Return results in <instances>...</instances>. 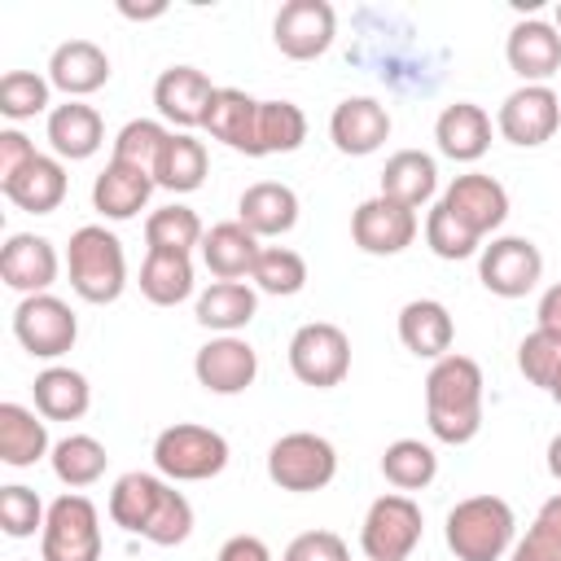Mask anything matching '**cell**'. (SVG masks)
<instances>
[{"label": "cell", "instance_id": "6da1fadb", "mask_svg": "<svg viewBox=\"0 0 561 561\" xmlns=\"http://www.w3.org/2000/svg\"><path fill=\"white\" fill-rule=\"evenodd\" d=\"M482 368L469 355H443L425 373V421L447 447H465L482 430Z\"/></svg>", "mask_w": 561, "mask_h": 561}, {"label": "cell", "instance_id": "7a4b0ae2", "mask_svg": "<svg viewBox=\"0 0 561 561\" xmlns=\"http://www.w3.org/2000/svg\"><path fill=\"white\" fill-rule=\"evenodd\" d=\"M66 272H70V289L92 302L105 307L127 289V254L123 241L105 228V224H83L70 232L66 245Z\"/></svg>", "mask_w": 561, "mask_h": 561}, {"label": "cell", "instance_id": "3957f363", "mask_svg": "<svg viewBox=\"0 0 561 561\" xmlns=\"http://www.w3.org/2000/svg\"><path fill=\"white\" fill-rule=\"evenodd\" d=\"M443 535L456 561H500L504 552H513L517 517L500 495H469L447 513Z\"/></svg>", "mask_w": 561, "mask_h": 561}, {"label": "cell", "instance_id": "277c9868", "mask_svg": "<svg viewBox=\"0 0 561 561\" xmlns=\"http://www.w3.org/2000/svg\"><path fill=\"white\" fill-rule=\"evenodd\" d=\"M153 465L167 482H206L228 465V438L210 425L175 421L153 438Z\"/></svg>", "mask_w": 561, "mask_h": 561}, {"label": "cell", "instance_id": "5b68a950", "mask_svg": "<svg viewBox=\"0 0 561 561\" xmlns=\"http://www.w3.org/2000/svg\"><path fill=\"white\" fill-rule=\"evenodd\" d=\"M267 478L280 491H294V495L324 491L337 478V451L324 434H311V430L280 434L267 447Z\"/></svg>", "mask_w": 561, "mask_h": 561}, {"label": "cell", "instance_id": "8992f818", "mask_svg": "<svg viewBox=\"0 0 561 561\" xmlns=\"http://www.w3.org/2000/svg\"><path fill=\"white\" fill-rule=\"evenodd\" d=\"M39 561H101V513L88 495L66 491L48 504Z\"/></svg>", "mask_w": 561, "mask_h": 561}, {"label": "cell", "instance_id": "52a82bcc", "mask_svg": "<svg viewBox=\"0 0 561 561\" xmlns=\"http://www.w3.org/2000/svg\"><path fill=\"white\" fill-rule=\"evenodd\" d=\"M421 530H425L421 504L403 491H390L368 504L359 526V548L368 561H408L412 548L421 543Z\"/></svg>", "mask_w": 561, "mask_h": 561}, {"label": "cell", "instance_id": "ba28073f", "mask_svg": "<svg viewBox=\"0 0 561 561\" xmlns=\"http://www.w3.org/2000/svg\"><path fill=\"white\" fill-rule=\"evenodd\" d=\"M289 373L302 386H316V390L342 386L346 373H351V337L329 320L302 324L289 337Z\"/></svg>", "mask_w": 561, "mask_h": 561}, {"label": "cell", "instance_id": "9c48e42d", "mask_svg": "<svg viewBox=\"0 0 561 561\" xmlns=\"http://www.w3.org/2000/svg\"><path fill=\"white\" fill-rule=\"evenodd\" d=\"M13 337L35 359H61L79 337V320L57 294H31L13 307Z\"/></svg>", "mask_w": 561, "mask_h": 561}, {"label": "cell", "instance_id": "30bf717a", "mask_svg": "<svg viewBox=\"0 0 561 561\" xmlns=\"http://www.w3.org/2000/svg\"><path fill=\"white\" fill-rule=\"evenodd\" d=\"M495 127L508 145L517 149H535L543 140L557 136L561 127V96L548 88V83H522L504 96L500 114H495Z\"/></svg>", "mask_w": 561, "mask_h": 561}, {"label": "cell", "instance_id": "8fae6325", "mask_svg": "<svg viewBox=\"0 0 561 561\" xmlns=\"http://www.w3.org/2000/svg\"><path fill=\"white\" fill-rule=\"evenodd\" d=\"M543 276V254L530 237H491L478 254V280L495 298H526Z\"/></svg>", "mask_w": 561, "mask_h": 561}, {"label": "cell", "instance_id": "7c38bea8", "mask_svg": "<svg viewBox=\"0 0 561 561\" xmlns=\"http://www.w3.org/2000/svg\"><path fill=\"white\" fill-rule=\"evenodd\" d=\"M333 35H337V13L329 0H289L272 22V39L289 61L324 57Z\"/></svg>", "mask_w": 561, "mask_h": 561}, {"label": "cell", "instance_id": "4fadbf2b", "mask_svg": "<svg viewBox=\"0 0 561 561\" xmlns=\"http://www.w3.org/2000/svg\"><path fill=\"white\" fill-rule=\"evenodd\" d=\"M193 377L210 394H241L259 377V351L245 337H237V333H219L206 346H197Z\"/></svg>", "mask_w": 561, "mask_h": 561}, {"label": "cell", "instance_id": "5bb4252c", "mask_svg": "<svg viewBox=\"0 0 561 561\" xmlns=\"http://www.w3.org/2000/svg\"><path fill=\"white\" fill-rule=\"evenodd\" d=\"M438 202H443V206L451 210V219L465 224L478 241H482L486 232H495V228L508 219V188H504L495 175H482V171L456 175V180L443 188Z\"/></svg>", "mask_w": 561, "mask_h": 561}, {"label": "cell", "instance_id": "9a60e30c", "mask_svg": "<svg viewBox=\"0 0 561 561\" xmlns=\"http://www.w3.org/2000/svg\"><path fill=\"white\" fill-rule=\"evenodd\" d=\"M351 237H355V245L364 254H377V259L403 254L416 241V210H408V206H399V202H390V197L377 193V197H368V202L355 206Z\"/></svg>", "mask_w": 561, "mask_h": 561}, {"label": "cell", "instance_id": "2e32d148", "mask_svg": "<svg viewBox=\"0 0 561 561\" xmlns=\"http://www.w3.org/2000/svg\"><path fill=\"white\" fill-rule=\"evenodd\" d=\"M386 136H390V110L377 96H346L329 114V140L337 145V153H351V158L377 153Z\"/></svg>", "mask_w": 561, "mask_h": 561}, {"label": "cell", "instance_id": "e0dca14e", "mask_svg": "<svg viewBox=\"0 0 561 561\" xmlns=\"http://www.w3.org/2000/svg\"><path fill=\"white\" fill-rule=\"evenodd\" d=\"M504 57H508V70L522 79V83H543L561 70V31L557 22H543V18H522L508 39H504Z\"/></svg>", "mask_w": 561, "mask_h": 561}, {"label": "cell", "instance_id": "ac0fdd59", "mask_svg": "<svg viewBox=\"0 0 561 561\" xmlns=\"http://www.w3.org/2000/svg\"><path fill=\"white\" fill-rule=\"evenodd\" d=\"M57 250L48 237H35V232H13L0 250V280L9 289H18L22 298L31 294H48V285L57 280Z\"/></svg>", "mask_w": 561, "mask_h": 561}, {"label": "cell", "instance_id": "d6986e66", "mask_svg": "<svg viewBox=\"0 0 561 561\" xmlns=\"http://www.w3.org/2000/svg\"><path fill=\"white\" fill-rule=\"evenodd\" d=\"M215 92L219 88L197 66H171L153 83V105H158V114L167 123H175V127L188 131V127H202L206 123V110H210Z\"/></svg>", "mask_w": 561, "mask_h": 561}, {"label": "cell", "instance_id": "ffe728a7", "mask_svg": "<svg viewBox=\"0 0 561 561\" xmlns=\"http://www.w3.org/2000/svg\"><path fill=\"white\" fill-rule=\"evenodd\" d=\"M48 83L57 92H66V101H79V96H92L96 88L110 83V57L101 44L92 39H66L53 48L48 57Z\"/></svg>", "mask_w": 561, "mask_h": 561}, {"label": "cell", "instance_id": "44dd1931", "mask_svg": "<svg viewBox=\"0 0 561 561\" xmlns=\"http://www.w3.org/2000/svg\"><path fill=\"white\" fill-rule=\"evenodd\" d=\"M210 140L237 149V153H250L259 158V101L241 88H219L210 110H206V123Z\"/></svg>", "mask_w": 561, "mask_h": 561}, {"label": "cell", "instance_id": "7402d4cb", "mask_svg": "<svg viewBox=\"0 0 561 561\" xmlns=\"http://www.w3.org/2000/svg\"><path fill=\"white\" fill-rule=\"evenodd\" d=\"M153 175L149 171H136L127 162H105V171L92 180V206L96 215L123 224V219H136L145 206H149V193H153Z\"/></svg>", "mask_w": 561, "mask_h": 561}, {"label": "cell", "instance_id": "603a6c76", "mask_svg": "<svg viewBox=\"0 0 561 561\" xmlns=\"http://www.w3.org/2000/svg\"><path fill=\"white\" fill-rule=\"evenodd\" d=\"M399 342L421 359H443L451 355L456 320L438 298H412L399 311Z\"/></svg>", "mask_w": 561, "mask_h": 561}, {"label": "cell", "instance_id": "cb8c5ba5", "mask_svg": "<svg viewBox=\"0 0 561 561\" xmlns=\"http://www.w3.org/2000/svg\"><path fill=\"white\" fill-rule=\"evenodd\" d=\"M434 140H438V153L443 158H451V162H478L491 149V118L473 101L443 105V114L434 123Z\"/></svg>", "mask_w": 561, "mask_h": 561}, {"label": "cell", "instance_id": "d4e9b609", "mask_svg": "<svg viewBox=\"0 0 561 561\" xmlns=\"http://www.w3.org/2000/svg\"><path fill=\"white\" fill-rule=\"evenodd\" d=\"M237 219L254 237H285L298 224V193L280 180H259L237 197Z\"/></svg>", "mask_w": 561, "mask_h": 561}, {"label": "cell", "instance_id": "484cf974", "mask_svg": "<svg viewBox=\"0 0 561 561\" xmlns=\"http://www.w3.org/2000/svg\"><path fill=\"white\" fill-rule=\"evenodd\" d=\"M259 254H263V245H259V237L241 219H224V224H215L202 237V263H206V272L215 280H241V276H250L254 263H259Z\"/></svg>", "mask_w": 561, "mask_h": 561}, {"label": "cell", "instance_id": "4316f807", "mask_svg": "<svg viewBox=\"0 0 561 561\" xmlns=\"http://www.w3.org/2000/svg\"><path fill=\"white\" fill-rule=\"evenodd\" d=\"M167 491H171V482L158 478V473H140V469L123 473L114 482V491H110V522L123 526L127 535H140L145 539V530H149L153 513L162 508Z\"/></svg>", "mask_w": 561, "mask_h": 561}, {"label": "cell", "instance_id": "83f0119b", "mask_svg": "<svg viewBox=\"0 0 561 561\" xmlns=\"http://www.w3.org/2000/svg\"><path fill=\"white\" fill-rule=\"evenodd\" d=\"M48 145L57 158H70V162H83L92 158L101 145H105V123L92 105L83 101H66V105H53L48 110Z\"/></svg>", "mask_w": 561, "mask_h": 561}, {"label": "cell", "instance_id": "f1b7e54d", "mask_svg": "<svg viewBox=\"0 0 561 561\" xmlns=\"http://www.w3.org/2000/svg\"><path fill=\"white\" fill-rule=\"evenodd\" d=\"M438 193V162L421 149H399L386 158L381 167V197L408 206V210H421L430 197Z\"/></svg>", "mask_w": 561, "mask_h": 561}, {"label": "cell", "instance_id": "f546056e", "mask_svg": "<svg viewBox=\"0 0 561 561\" xmlns=\"http://www.w3.org/2000/svg\"><path fill=\"white\" fill-rule=\"evenodd\" d=\"M0 188H4V197H9L18 210H26V215H53V210L66 202V167H61V158L39 153L35 162H26V167H22L13 180H4Z\"/></svg>", "mask_w": 561, "mask_h": 561}, {"label": "cell", "instance_id": "4dcf8cb0", "mask_svg": "<svg viewBox=\"0 0 561 561\" xmlns=\"http://www.w3.org/2000/svg\"><path fill=\"white\" fill-rule=\"evenodd\" d=\"M44 456H53L44 416L22 403H0V460L9 469H31Z\"/></svg>", "mask_w": 561, "mask_h": 561}, {"label": "cell", "instance_id": "1f68e13d", "mask_svg": "<svg viewBox=\"0 0 561 561\" xmlns=\"http://www.w3.org/2000/svg\"><path fill=\"white\" fill-rule=\"evenodd\" d=\"M31 394H35V412H39L44 421H79V416L88 412V403H92L88 377H83L79 368H66V364L44 368V373L35 377Z\"/></svg>", "mask_w": 561, "mask_h": 561}, {"label": "cell", "instance_id": "d6a6232c", "mask_svg": "<svg viewBox=\"0 0 561 561\" xmlns=\"http://www.w3.org/2000/svg\"><path fill=\"white\" fill-rule=\"evenodd\" d=\"M197 324L202 329H215V333H237L254 320L259 311V294L245 285V280H210L202 294H197Z\"/></svg>", "mask_w": 561, "mask_h": 561}, {"label": "cell", "instance_id": "836d02e7", "mask_svg": "<svg viewBox=\"0 0 561 561\" xmlns=\"http://www.w3.org/2000/svg\"><path fill=\"white\" fill-rule=\"evenodd\" d=\"M206 167H210L206 145L188 131H171V140H167V149L153 167V184L167 188V193H193V188H202Z\"/></svg>", "mask_w": 561, "mask_h": 561}, {"label": "cell", "instance_id": "e575fe53", "mask_svg": "<svg viewBox=\"0 0 561 561\" xmlns=\"http://www.w3.org/2000/svg\"><path fill=\"white\" fill-rule=\"evenodd\" d=\"M140 294L153 307H175L193 294V259L175 250H149L140 263Z\"/></svg>", "mask_w": 561, "mask_h": 561}, {"label": "cell", "instance_id": "d590c367", "mask_svg": "<svg viewBox=\"0 0 561 561\" xmlns=\"http://www.w3.org/2000/svg\"><path fill=\"white\" fill-rule=\"evenodd\" d=\"M48 460H53L57 482H61V486H70V491L92 486V482L105 473V465H110L105 447H101L92 434H66V438H57Z\"/></svg>", "mask_w": 561, "mask_h": 561}, {"label": "cell", "instance_id": "8d00e7d4", "mask_svg": "<svg viewBox=\"0 0 561 561\" xmlns=\"http://www.w3.org/2000/svg\"><path fill=\"white\" fill-rule=\"evenodd\" d=\"M381 473H386V482L394 486V491H421V486H430L434 478H438V456H434V447L430 443H421V438H394L386 451H381Z\"/></svg>", "mask_w": 561, "mask_h": 561}, {"label": "cell", "instance_id": "74e56055", "mask_svg": "<svg viewBox=\"0 0 561 561\" xmlns=\"http://www.w3.org/2000/svg\"><path fill=\"white\" fill-rule=\"evenodd\" d=\"M202 237H206V228H202L197 210H193V206H180V202L158 206V210L145 219V241H149V250L193 254V245L202 250Z\"/></svg>", "mask_w": 561, "mask_h": 561}, {"label": "cell", "instance_id": "f35d334b", "mask_svg": "<svg viewBox=\"0 0 561 561\" xmlns=\"http://www.w3.org/2000/svg\"><path fill=\"white\" fill-rule=\"evenodd\" d=\"M307 140V114L294 101H259V158L294 153Z\"/></svg>", "mask_w": 561, "mask_h": 561}, {"label": "cell", "instance_id": "ab89813d", "mask_svg": "<svg viewBox=\"0 0 561 561\" xmlns=\"http://www.w3.org/2000/svg\"><path fill=\"white\" fill-rule=\"evenodd\" d=\"M167 140H171V131H167L158 118H131V123H123V131L114 136V153H110V158L153 175V167H158Z\"/></svg>", "mask_w": 561, "mask_h": 561}, {"label": "cell", "instance_id": "60d3db41", "mask_svg": "<svg viewBox=\"0 0 561 561\" xmlns=\"http://www.w3.org/2000/svg\"><path fill=\"white\" fill-rule=\"evenodd\" d=\"M250 280H254V289H263V294L289 298V294H298V289L307 285V259H302L298 250H289V245H263V254H259Z\"/></svg>", "mask_w": 561, "mask_h": 561}, {"label": "cell", "instance_id": "b9f144b4", "mask_svg": "<svg viewBox=\"0 0 561 561\" xmlns=\"http://www.w3.org/2000/svg\"><path fill=\"white\" fill-rule=\"evenodd\" d=\"M508 561H561V495H548L526 526V535L513 543Z\"/></svg>", "mask_w": 561, "mask_h": 561}, {"label": "cell", "instance_id": "7bdbcfd3", "mask_svg": "<svg viewBox=\"0 0 561 561\" xmlns=\"http://www.w3.org/2000/svg\"><path fill=\"white\" fill-rule=\"evenodd\" d=\"M48 92H53V83L44 75H35V70H9L0 79V114L13 118V123L35 118V114L48 110Z\"/></svg>", "mask_w": 561, "mask_h": 561}, {"label": "cell", "instance_id": "ee69618b", "mask_svg": "<svg viewBox=\"0 0 561 561\" xmlns=\"http://www.w3.org/2000/svg\"><path fill=\"white\" fill-rule=\"evenodd\" d=\"M44 522H48V508L31 486L22 482L0 486V526L9 539H31L35 530H44Z\"/></svg>", "mask_w": 561, "mask_h": 561}, {"label": "cell", "instance_id": "f6af8a7d", "mask_svg": "<svg viewBox=\"0 0 561 561\" xmlns=\"http://www.w3.org/2000/svg\"><path fill=\"white\" fill-rule=\"evenodd\" d=\"M425 245L438 254V259H469V254H478V237L465 228V224H456L451 219V210L438 202V206H430V215H425Z\"/></svg>", "mask_w": 561, "mask_h": 561}, {"label": "cell", "instance_id": "bcb514c9", "mask_svg": "<svg viewBox=\"0 0 561 561\" xmlns=\"http://www.w3.org/2000/svg\"><path fill=\"white\" fill-rule=\"evenodd\" d=\"M557 364H561V337H552V333H543V329H535V333L522 337V346H517V368H522V377H526L530 386L548 390Z\"/></svg>", "mask_w": 561, "mask_h": 561}, {"label": "cell", "instance_id": "7dc6e473", "mask_svg": "<svg viewBox=\"0 0 561 561\" xmlns=\"http://www.w3.org/2000/svg\"><path fill=\"white\" fill-rule=\"evenodd\" d=\"M280 561H351V552H346V539L342 535H333V530H307V535H298L285 548Z\"/></svg>", "mask_w": 561, "mask_h": 561}, {"label": "cell", "instance_id": "c3c4849f", "mask_svg": "<svg viewBox=\"0 0 561 561\" xmlns=\"http://www.w3.org/2000/svg\"><path fill=\"white\" fill-rule=\"evenodd\" d=\"M39 158V149L18 131V127H9V131H0V184L4 180H13L26 162H35Z\"/></svg>", "mask_w": 561, "mask_h": 561}, {"label": "cell", "instance_id": "681fc988", "mask_svg": "<svg viewBox=\"0 0 561 561\" xmlns=\"http://www.w3.org/2000/svg\"><path fill=\"white\" fill-rule=\"evenodd\" d=\"M215 561H272V548L259 535H232V539H224Z\"/></svg>", "mask_w": 561, "mask_h": 561}, {"label": "cell", "instance_id": "f907efd6", "mask_svg": "<svg viewBox=\"0 0 561 561\" xmlns=\"http://www.w3.org/2000/svg\"><path fill=\"white\" fill-rule=\"evenodd\" d=\"M535 316H539V329H543V333L561 337V280L543 289V298H539V311H535Z\"/></svg>", "mask_w": 561, "mask_h": 561}, {"label": "cell", "instance_id": "816d5d0a", "mask_svg": "<svg viewBox=\"0 0 561 561\" xmlns=\"http://www.w3.org/2000/svg\"><path fill=\"white\" fill-rule=\"evenodd\" d=\"M118 13L131 18V22H149V18H162L167 4H145V9H136V4H118Z\"/></svg>", "mask_w": 561, "mask_h": 561}, {"label": "cell", "instance_id": "f5cc1de1", "mask_svg": "<svg viewBox=\"0 0 561 561\" xmlns=\"http://www.w3.org/2000/svg\"><path fill=\"white\" fill-rule=\"evenodd\" d=\"M548 473L561 482V434H552V443H548Z\"/></svg>", "mask_w": 561, "mask_h": 561}, {"label": "cell", "instance_id": "db71d44e", "mask_svg": "<svg viewBox=\"0 0 561 561\" xmlns=\"http://www.w3.org/2000/svg\"><path fill=\"white\" fill-rule=\"evenodd\" d=\"M548 399L561 408V364H557V373H552V381H548Z\"/></svg>", "mask_w": 561, "mask_h": 561}, {"label": "cell", "instance_id": "11a10c76", "mask_svg": "<svg viewBox=\"0 0 561 561\" xmlns=\"http://www.w3.org/2000/svg\"><path fill=\"white\" fill-rule=\"evenodd\" d=\"M557 31H561V4H557Z\"/></svg>", "mask_w": 561, "mask_h": 561}]
</instances>
